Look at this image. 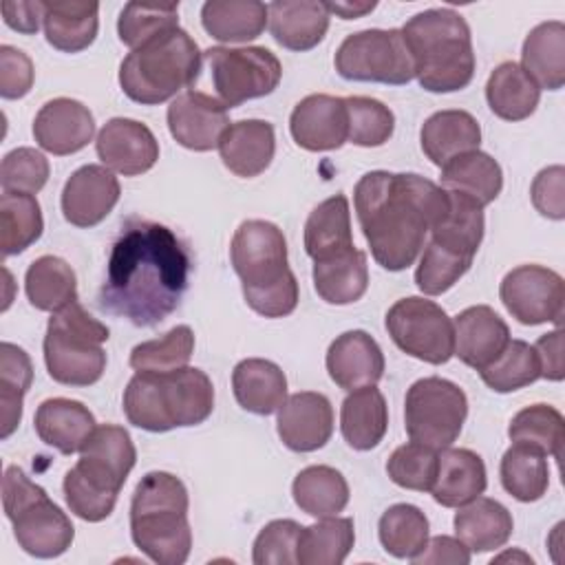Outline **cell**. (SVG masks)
I'll use <instances>...</instances> for the list:
<instances>
[{"label": "cell", "instance_id": "6da1fadb", "mask_svg": "<svg viewBox=\"0 0 565 565\" xmlns=\"http://www.w3.org/2000/svg\"><path fill=\"white\" fill-rule=\"evenodd\" d=\"M190 269L188 247L170 227L132 216L110 247L97 305L135 327H154L181 305Z\"/></svg>", "mask_w": 565, "mask_h": 565}, {"label": "cell", "instance_id": "7a4b0ae2", "mask_svg": "<svg viewBox=\"0 0 565 565\" xmlns=\"http://www.w3.org/2000/svg\"><path fill=\"white\" fill-rule=\"evenodd\" d=\"M362 234L377 265L402 271L424 249L430 227L448 207V192L413 172L373 170L353 190Z\"/></svg>", "mask_w": 565, "mask_h": 565}, {"label": "cell", "instance_id": "3957f363", "mask_svg": "<svg viewBox=\"0 0 565 565\" xmlns=\"http://www.w3.org/2000/svg\"><path fill=\"white\" fill-rule=\"evenodd\" d=\"M230 258L243 285L245 302L265 318H285L298 307V280L287 265L282 230L249 218L232 236Z\"/></svg>", "mask_w": 565, "mask_h": 565}, {"label": "cell", "instance_id": "277c9868", "mask_svg": "<svg viewBox=\"0 0 565 565\" xmlns=\"http://www.w3.org/2000/svg\"><path fill=\"white\" fill-rule=\"evenodd\" d=\"M413 55L415 77L424 90L455 93L475 75L470 26L452 9H426L415 13L402 29Z\"/></svg>", "mask_w": 565, "mask_h": 565}, {"label": "cell", "instance_id": "5b68a950", "mask_svg": "<svg viewBox=\"0 0 565 565\" xmlns=\"http://www.w3.org/2000/svg\"><path fill=\"white\" fill-rule=\"evenodd\" d=\"M188 490L170 472L152 470L135 488L130 501V536L150 561L181 565L192 550Z\"/></svg>", "mask_w": 565, "mask_h": 565}, {"label": "cell", "instance_id": "8992f818", "mask_svg": "<svg viewBox=\"0 0 565 565\" xmlns=\"http://www.w3.org/2000/svg\"><path fill=\"white\" fill-rule=\"evenodd\" d=\"M212 380L196 366L166 375L135 373L124 391L128 422L150 433L203 424L212 415Z\"/></svg>", "mask_w": 565, "mask_h": 565}, {"label": "cell", "instance_id": "52a82bcc", "mask_svg": "<svg viewBox=\"0 0 565 565\" xmlns=\"http://www.w3.org/2000/svg\"><path fill=\"white\" fill-rule=\"evenodd\" d=\"M203 53L183 29H172L130 51L119 66V86L137 104L157 106L190 88Z\"/></svg>", "mask_w": 565, "mask_h": 565}, {"label": "cell", "instance_id": "ba28073f", "mask_svg": "<svg viewBox=\"0 0 565 565\" xmlns=\"http://www.w3.org/2000/svg\"><path fill=\"white\" fill-rule=\"evenodd\" d=\"M108 327L93 318L77 300L53 311L44 335L49 375L66 386H90L106 371L104 342Z\"/></svg>", "mask_w": 565, "mask_h": 565}, {"label": "cell", "instance_id": "9c48e42d", "mask_svg": "<svg viewBox=\"0 0 565 565\" xmlns=\"http://www.w3.org/2000/svg\"><path fill=\"white\" fill-rule=\"evenodd\" d=\"M2 508L13 525L18 545L26 554L55 558L71 547L75 539L71 519L49 499L46 490L33 483L18 466H7L4 470Z\"/></svg>", "mask_w": 565, "mask_h": 565}, {"label": "cell", "instance_id": "30bf717a", "mask_svg": "<svg viewBox=\"0 0 565 565\" xmlns=\"http://www.w3.org/2000/svg\"><path fill=\"white\" fill-rule=\"evenodd\" d=\"M468 415L463 388L446 377L428 375L411 384L404 399V428L411 441L435 450L457 441Z\"/></svg>", "mask_w": 565, "mask_h": 565}, {"label": "cell", "instance_id": "8fae6325", "mask_svg": "<svg viewBox=\"0 0 565 565\" xmlns=\"http://www.w3.org/2000/svg\"><path fill=\"white\" fill-rule=\"evenodd\" d=\"M340 77L402 86L415 77L413 55L399 29H364L342 40L333 57Z\"/></svg>", "mask_w": 565, "mask_h": 565}, {"label": "cell", "instance_id": "7c38bea8", "mask_svg": "<svg viewBox=\"0 0 565 565\" xmlns=\"http://www.w3.org/2000/svg\"><path fill=\"white\" fill-rule=\"evenodd\" d=\"M384 324L391 340L411 358L428 364H446L455 355L452 318L428 298H399L386 311Z\"/></svg>", "mask_w": 565, "mask_h": 565}, {"label": "cell", "instance_id": "4fadbf2b", "mask_svg": "<svg viewBox=\"0 0 565 565\" xmlns=\"http://www.w3.org/2000/svg\"><path fill=\"white\" fill-rule=\"evenodd\" d=\"M203 57L216 95L227 108L274 93L282 77L280 60L265 46H212Z\"/></svg>", "mask_w": 565, "mask_h": 565}, {"label": "cell", "instance_id": "5bb4252c", "mask_svg": "<svg viewBox=\"0 0 565 565\" xmlns=\"http://www.w3.org/2000/svg\"><path fill=\"white\" fill-rule=\"evenodd\" d=\"M508 313L527 327L554 322L561 327L565 285L561 274L543 265H519L510 269L499 287Z\"/></svg>", "mask_w": 565, "mask_h": 565}, {"label": "cell", "instance_id": "9a60e30c", "mask_svg": "<svg viewBox=\"0 0 565 565\" xmlns=\"http://www.w3.org/2000/svg\"><path fill=\"white\" fill-rule=\"evenodd\" d=\"M230 128L227 106L207 93L183 90L168 106V130L174 141L194 152L218 148Z\"/></svg>", "mask_w": 565, "mask_h": 565}, {"label": "cell", "instance_id": "2e32d148", "mask_svg": "<svg viewBox=\"0 0 565 565\" xmlns=\"http://www.w3.org/2000/svg\"><path fill=\"white\" fill-rule=\"evenodd\" d=\"M95 150L108 170L124 177L148 172L159 159V141L152 130L128 117L108 119L97 132Z\"/></svg>", "mask_w": 565, "mask_h": 565}, {"label": "cell", "instance_id": "e0dca14e", "mask_svg": "<svg viewBox=\"0 0 565 565\" xmlns=\"http://www.w3.org/2000/svg\"><path fill=\"white\" fill-rule=\"evenodd\" d=\"M126 479L106 463L79 455L77 463L64 475V499L68 510L88 523H99L115 510Z\"/></svg>", "mask_w": 565, "mask_h": 565}, {"label": "cell", "instance_id": "ac0fdd59", "mask_svg": "<svg viewBox=\"0 0 565 565\" xmlns=\"http://www.w3.org/2000/svg\"><path fill=\"white\" fill-rule=\"evenodd\" d=\"M294 141L309 152L338 150L349 137V117L344 97L313 93L300 99L289 117Z\"/></svg>", "mask_w": 565, "mask_h": 565}, {"label": "cell", "instance_id": "d6986e66", "mask_svg": "<svg viewBox=\"0 0 565 565\" xmlns=\"http://www.w3.org/2000/svg\"><path fill=\"white\" fill-rule=\"evenodd\" d=\"M121 194L119 181L106 166L88 163L77 168L62 190V214L75 227L102 223Z\"/></svg>", "mask_w": 565, "mask_h": 565}, {"label": "cell", "instance_id": "ffe728a7", "mask_svg": "<svg viewBox=\"0 0 565 565\" xmlns=\"http://www.w3.org/2000/svg\"><path fill=\"white\" fill-rule=\"evenodd\" d=\"M276 430L280 441L294 452H313L322 448L333 433L331 402L316 391L289 395L278 408Z\"/></svg>", "mask_w": 565, "mask_h": 565}, {"label": "cell", "instance_id": "44dd1931", "mask_svg": "<svg viewBox=\"0 0 565 565\" xmlns=\"http://www.w3.org/2000/svg\"><path fill=\"white\" fill-rule=\"evenodd\" d=\"M95 135V119L88 106L71 97L46 102L33 119V137L38 146L51 154L64 157L79 152Z\"/></svg>", "mask_w": 565, "mask_h": 565}, {"label": "cell", "instance_id": "7402d4cb", "mask_svg": "<svg viewBox=\"0 0 565 565\" xmlns=\"http://www.w3.org/2000/svg\"><path fill=\"white\" fill-rule=\"evenodd\" d=\"M329 377L344 391L375 386L384 375V353L362 329L344 331L327 351Z\"/></svg>", "mask_w": 565, "mask_h": 565}, {"label": "cell", "instance_id": "603a6c76", "mask_svg": "<svg viewBox=\"0 0 565 565\" xmlns=\"http://www.w3.org/2000/svg\"><path fill=\"white\" fill-rule=\"evenodd\" d=\"M455 355L481 371L510 342V329L505 320L488 305H475L463 309L455 320Z\"/></svg>", "mask_w": 565, "mask_h": 565}, {"label": "cell", "instance_id": "cb8c5ba5", "mask_svg": "<svg viewBox=\"0 0 565 565\" xmlns=\"http://www.w3.org/2000/svg\"><path fill=\"white\" fill-rule=\"evenodd\" d=\"M274 126L265 119L234 121L218 141V154L223 166L243 179H252L265 172L274 159Z\"/></svg>", "mask_w": 565, "mask_h": 565}, {"label": "cell", "instance_id": "d4e9b609", "mask_svg": "<svg viewBox=\"0 0 565 565\" xmlns=\"http://www.w3.org/2000/svg\"><path fill=\"white\" fill-rule=\"evenodd\" d=\"M329 11L318 0H276L267 4V26L271 38L289 51L318 46L329 31Z\"/></svg>", "mask_w": 565, "mask_h": 565}, {"label": "cell", "instance_id": "484cf974", "mask_svg": "<svg viewBox=\"0 0 565 565\" xmlns=\"http://www.w3.org/2000/svg\"><path fill=\"white\" fill-rule=\"evenodd\" d=\"M33 426L38 437L62 455L79 452L97 428L95 415L82 402L68 397L44 399L35 411Z\"/></svg>", "mask_w": 565, "mask_h": 565}, {"label": "cell", "instance_id": "4316f807", "mask_svg": "<svg viewBox=\"0 0 565 565\" xmlns=\"http://www.w3.org/2000/svg\"><path fill=\"white\" fill-rule=\"evenodd\" d=\"M488 486L486 463L470 448H441L437 459V475L430 488L433 499L444 508H459L479 494Z\"/></svg>", "mask_w": 565, "mask_h": 565}, {"label": "cell", "instance_id": "83f0119b", "mask_svg": "<svg viewBox=\"0 0 565 565\" xmlns=\"http://www.w3.org/2000/svg\"><path fill=\"white\" fill-rule=\"evenodd\" d=\"M419 143L424 154L437 168H444L455 157L479 150L481 128L468 110H439L424 121Z\"/></svg>", "mask_w": 565, "mask_h": 565}, {"label": "cell", "instance_id": "f1b7e54d", "mask_svg": "<svg viewBox=\"0 0 565 565\" xmlns=\"http://www.w3.org/2000/svg\"><path fill=\"white\" fill-rule=\"evenodd\" d=\"M232 388L241 408L254 415H271L287 399L282 369L265 358H245L232 371Z\"/></svg>", "mask_w": 565, "mask_h": 565}, {"label": "cell", "instance_id": "f546056e", "mask_svg": "<svg viewBox=\"0 0 565 565\" xmlns=\"http://www.w3.org/2000/svg\"><path fill=\"white\" fill-rule=\"evenodd\" d=\"M457 539L470 552H492L508 543L514 521L510 510L488 497H477L463 505L452 519Z\"/></svg>", "mask_w": 565, "mask_h": 565}, {"label": "cell", "instance_id": "4dcf8cb0", "mask_svg": "<svg viewBox=\"0 0 565 565\" xmlns=\"http://www.w3.org/2000/svg\"><path fill=\"white\" fill-rule=\"evenodd\" d=\"M521 68L527 77L547 90H558L565 84V24L550 20L536 24L521 51Z\"/></svg>", "mask_w": 565, "mask_h": 565}, {"label": "cell", "instance_id": "1f68e13d", "mask_svg": "<svg viewBox=\"0 0 565 565\" xmlns=\"http://www.w3.org/2000/svg\"><path fill=\"white\" fill-rule=\"evenodd\" d=\"M388 428V406L375 386L349 391L340 408V430L353 450L375 448Z\"/></svg>", "mask_w": 565, "mask_h": 565}, {"label": "cell", "instance_id": "d6a6232c", "mask_svg": "<svg viewBox=\"0 0 565 565\" xmlns=\"http://www.w3.org/2000/svg\"><path fill=\"white\" fill-rule=\"evenodd\" d=\"M313 287L329 305H351L366 294L369 265L366 254L351 247L324 260H313Z\"/></svg>", "mask_w": 565, "mask_h": 565}, {"label": "cell", "instance_id": "836d02e7", "mask_svg": "<svg viewBox=\"0 0 565 565\" xmlns=\"http://www.w3.org/2000/svg\"><path fill=\"white\" fill-rule=\"evenodd\" d=\"M97 29H99L97 2H71V0L46 2L44 35L53 49L62 53H79L95 42Z\"/></svg>", "mask_w": 565, "mask_h": 565}, {"label": "cell", "instance_id": "e575fe53", "mask_svg": "<svg viewBox=\"0 0 565 565\" xmlns=\"http://www.w3.org/2000/svg\"><path fill=\"white\" fill-rule=\"evenodd\" d=\"M353 245L351 210L344 194H333L318 203L305 223V252L313 260L342 254Z\"/></svg>", "mask_w": 565, "mask_h": 565}, {"label": "cell", "instance_id": "d590c367", "mask_svg": "<svg viewBox=\"0 0 565 565\" xmlns=\"http://www.w3.org/2000/svg\"><path fill=\"white\" fill-rule=\"evenodd\" d=\"M483 205H479L466 194L448 192V207L444 216L430 227V241L450 252L475 258L483 241Z\"/></svg>", "mask_w": 565, "mask_h": 565}, {"label": "cell", "instance_id": "8d00e7d4", "mask_svg": "<svg viewBox=\"0 0 565 565\" xmlns=\"http://www.w3.org/2000/svg\"><path fill=\"white\" fill-rule=\"evenodd\" d=\"M201 24L218 42H249L267 26V4L258 0H210L201 7Z\"/></svg>", "mask_w": 565, "mask_h": 565}, {"label": "cell", "instance_id": "74e56055", "mask_svg": "<svg viewBox=\"0 0 565 565\" xmlns=\"http://www.w3.org/2000/svg\"><path fill=\"white\" fill-rule=\"evenodd\" d=\"M486 99L490 110L505 121L527 119L541 99V88L516 62H501L488 77Z\"/></svg>", "mask_w": 565, "mask_h": 565}, {"label": "cell", "instance_id": "f35d334b", "mask_svg": "<svg viewBox=\"0 0 565 565\" xmlns=\"http://www.w3.org/2000/svg\"><path fill=\"white\" fill-rule=\"evenodd\" d=\"M441 188L466 194L486 207L499 196L503 188V172L488 152L472 150L455 157L441 168Z\"/></svg>", "mask_w": 565, "mask_h": 565}, {"label": "cell", "instance_id": "ab89813d", "mask_svg": "<svg viewBox=\"0 0 565 565\" xmlns=\"http://www.w3.org/2000/svg\"><path fill=\"white\" fill-rule=\"evenodd\" d=\"M291 494L305 514L324 519L347 508L349 483L344 475L331 466H307L296 475Z\"/></svg>", "mask_w": 565, "mask_h": 565}, {"label": "cell", "instance_id": "60d3db41", "mask_svg": "<svg viewBox=\"0 0 565 565\" xmlns=\"http://www.w3.org/2000/svg\"><path fill=\"white\" fill-rule=\"evenodd\" d=\"M24 291L35 309L60 311L77 300V276L64 258L46 254L29 265Z\"/></svg>", "mask_w": 565, "mask_h": 565}, {"label": "cell", "instance_id": "b9f144b4", "mask_svg": "<svg viewBox=\"0 0 565 565\" xmlns=\"http://www.w3.org/2000/svg\"><path fill=\"white\" fill-rule=\"evenodd\" d=\"M355 543L351 516H324L318 523L302 527L296 558L300 565H340Z\"/></svg>", "mask_w": 565, "mask_h": 565}, {"label": "cell", "instance_id": "7bdbcfd3", "mask_svg": "<svg viewBox=\"0 0 565 565\" xmlns=\"http://www.w3.org/2000/svg\"><path fill=\"white\" fill-rule=\"evenodd\" d=\"M33 382L29 353L13 344H0V437L7 439L22 419V402Z\"/></svg>", "mask_w": 565, "mask_h": 565}, {"label": "cell", "instance_id": "ee69618b", "mask_svg": "<svg viewBox=\"0 0 565 565\" xmlns=\"http://www.w3.org/2000/svg\"><path fill=\"white\" fill-rule=\"evenodd\" d=\"M44 230L40 203L33 194L2 192L0 196V247L2 256H13L31 247Z\"/></svg>", "mask_w": 565, "mask_h": 565}, {"label": "cell", "instance_id": "f6af8a7d", "mask_svg": "<svg viewBox=\"0 0 565 565\" xmlns=\"http://www.w3.org/2000/svg\"><path fill=\"white\" fill-rule=\"evenodd\" d=\"M499 475L505 492L523 503L539 501L550 486L545 455L521 444H512L503 452Z\"/></svg>", "mask_w": 565, "mask_h": 565}, {"label": "cell", "instance_id": "bcb514c9", "mask_svg": "<svg viewBox=\"0 0 565 565\" xmlns=\"http://www.w3.org/2000/svg\"><path fill=\"white\" fill-rule=\"evenodd\" d=\"M508 437L512 444H521L543 452L545 457L561 459V446L565 439L563 415L550 404H532L521 408L510 426Z\"/></svg>", "mask_w": 565, "mask_h": 565}, {"label": "cell", "instance_id": "7dc6e473", "mask_svg": "<svg viewBox=\"0 0 565 565\" xmlns=\"http://www.w3.org/2000/svg\"><path fill=\"white\" fill-rule=\"evenodd\" d=\"M194 353V333L188 324H177L154 340H146L130 351V366L137 373L166 375L188 366Z\"/></svg>", "mask_w": 565, "mask_h": 565}, {"label": "cell", "instance_id": "c3c4849f", "mask_svg": "<svg viewBox=\"0 0 565 565\" xmlns=\"http://www.w3.org/2000/svg\"><path fill=\"white\" fill-rule=\"evenodd\" d=\"M377 536L391 556L413 561L428 543V519L413 503H395L380 516Z\"/></svg>", "mask_w": 565, "mask_h": 565}, {"label": "cell", "instance_id": "681fc988", "mask_svg": "<svg viewBox=\"0 0 565 565\" xmlns=\"http://www.w3.org/2000/svg\"><path fill=\"white\" fill-rule=\"evenodd\" d=\"M479 375L488 388L497 393H512L534 384L541 377V366L532 344L510 338L499 358L483 366Z\"/></svg>", "mask_w": 565, "mask_h": 565}, {"label": "cell", "instance_id": "f907efd6", "mask_svg": "<svg viewBox=\"0 0 565 565\" xmlns=\"http://www.w3.org/2000/svg\"><path fill=\"white\" fill-rule=\"evenodd\" d=\"M179 29V2L174 4H141V2H128L124 4L119 20H117V33L119 40L130 49H139L148 44L150 40Z\"/></svg>", "mask_w": 565, "mask_h": 565}, {"label": "cell", "instance_id": "816d5d0a", "mask_svg": "<svg viewBox=\"0 0 565 565\" xmlns=\"http://www.w3.org/2000/svg\"><path fill=\"white\" fill-rule=\"evenodd\" d=\"M347 117H349V137L353 146L362 148H377L384 146L395 130V115L393 110L382 104L380 99L351 95L344 97Z\"/></svg>", "mask_w": 565, "mask_h": 565}, {"label": "cell", "instance_id": "f5cc1de1", "mask_svg": "<svg viewBox=\"0 0 565 565\" xmlns=\"http://www.w3.org/2000/svg\"><path fill=\"white\" fill-rule=\"evenodd\" d=\"M437 459L439 450L417 441H408L391 452L386 461V475L399 488L430 492L437 475Z\"/></svg>", "mask_w": 565, "mask_h": 565}, {"label": "cell", "instance_id": "db71d44e", "mask_svg": "<svg viewBox=\"0 0 565 565\" xmlns=\"http://www.w3.org/2000/svg\"><path fill=\"white\" fill-rule=\"evenodd\" d=\"M470 265L472 258L428 241L415 269V282L426 296H439L448 291L470 269Z\"/></svg>", "mask_w": 565, "mask_h": 565}, {"label": "cell", "instance_id": "11a10c76", "mask_svg": "<svg viewBox=\"0 0 565 565\" xmlns=\"http://www.w3.org/2000/svg\"><path fill=\"white\" fill-rule=\"evenodd\" d=\"M49 159L35 148H15L4 154L0 166L2 192L35 194L49 181Z\"/></svg>", "mask_w": 565, "mask_h": 565}, {"label": "cell", "instance_id": "9f6ffc18", "mask_svg": "<svg viewBox=\"0 0 565 565\" xmlns=\"http://www.w3.org/2000/svg\"><path fill=\"white\" fill-rule=\"evenodd\" d=\"M79 455L93 457L108 468H113L119 477L128 479L135 461H137V450L130 439V433L124 426L115 424H102L93 430L88 441L82 446Z\"/></svg>", "mask_w": 565, "mask_h": 565}, {"label": "cell", "instance_id": "6f0895ef", "mask_svg": "<svg viewBox=\"0 0 565 565\" xmlns=\"http://www.w3.org/2000/svg\"><path fill=\"white\" fill-rule=\"evenodd\" d=\"M302 525L294 519L269 521L256 536L252 561L256 565H294Z\"/></svg>", "mask_w": 565, "mask_h": 565}, {"label": "cell", "instance_id": "680465c9", "mask_svg": "<svg viewBox=\"0 0 565 565\" xmlns=\"http://www.w3.org/2000/svg\"><path fill=\"white\" fill-rule=\"evenodd\" d=\"M35 79V68L31 57L9 44L0 46V95L4 99L24 97Z\"/></svg>", "mask_w": 565, "mask_h": 565}, {"label": "cell", "instance_id": "91938a15", "mask_svg": "<svg viewBox=\"0 0 565 565\" xmlns=\"http://www.w3.org/2000/svg\"><path fill=\"white\" fill-rule=\"evenodd\" d=\"M563 179L565 170L563 166H550L543 168L530 188L534 207L554 221H561L565 216V194H563Z\"/></svg>", "mask_w": 565, "mask_h": 565}, {"label": "cell", "instance_id": "94428289", "mask_svg": "<svg viewBox=\"0 0 565 565\" xmlns=\"http://www.w3.org/2000/svg\"><path fill=\"white\" fill-rule=\"evenodd\" d=\"M44 11H46V2L42 0H4L2 2L4 24L24 35L38 33L40 24H44Z\"/></svg>", "mask_w": 565, "mask_h": 565}, {"label": "cell", "instance_id": "6125c7cd", "mask_svg": "<svg viewBox=\"0 0 565 565\" xmlns=\"http://www.w3.org/2000/svg\"><path fill=\"white\" fill-rule=\"evenodd\" d=\"M413 563H452V565H468L470 563V550L455 536H433L428 539L426 547L413 558Z\"/></svg>", "mask_w": 565, "mask_h": 565}, {"label": "cell", "instance_id": "be15d7a7", "mask_svg": "<svg viewBox=\"0 0 565 565\" xmlns=\"http://www.w3.org/2000/svg\"><path fill=\"white\" fill-rule=\"evenodd\" d=\"M539 366H541V377L561 382L565 377V364H563V331L556 327L554 331L541 335L534 344Z\"/></svg>", "mask_w": 565, "mask_h": 565}, {"label": "cell", "instance_id": "e7e4bbea", "mask_svg": "<svg viewBox=\"0 0 565 565\" xmlns=\"http://www.w3.org/2000/svg\"><path fill=\"white\" fill-rule=\"evenodd\" d=\"M329 15H338L342 20H355V18H362L366 13H371L377 2H324Z\"/></svg>", "mask_w": 565, "mask_h": 565}]
</instances>
